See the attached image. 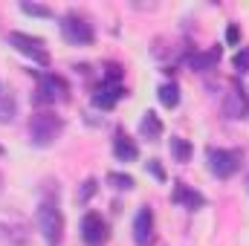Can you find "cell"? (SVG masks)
Wrapping results in <instances>:
<instances>
[{"mask_svg": "<svg viewBox=\"0 0 249 246\" xmlns=\"http://www.w3.org/2000/svg\"><path fill=\"white\" fill-rule=\"evenodd\" d=\"M38 229L44 235L47 244H61L64 238V214L58 209V194L55 197H44L38 203Z\"/></svg>", "mask_w": 249, "mask_h": 246, "instance_id": "obj_1", "label": "cell"}, {"mask_svg": "<svg viewBox=\"0 0 249 246\" xmlns=\"http://www.w3.org/2000/svg\"><path fill=\"white\" fill-rule=\"evenodd\" d=\"M61 133H64V119L50 113V110H41V113H35L29 119V142L38 145V148L53 145Z\"/></svg>", "mask_w": 249, "mask_h": 246, "instance_id": "obj_2", "label": "cell"}, {"mask_svg": "<svg viewBox=\"0 0 249 246\" xmlns=\"http://www.w3.org/2000/svg\"><path fill=\"white\" fill-rule=\"evenodd\" d=\"M124 96V87H122V67L119 64H107V72L102 78V87L96 90L93 96V105L102 107V110H110L116 107V102Z\"/></svg>", "mask_w": 249, "mask_h": 246, "instance_id": "obj_3", "label": "cell"}, {"mask_svg": "<svg viewBox=\"0 0 249 246\" xmlns=\"http://www.w3.org/2000/svg\"><path fill=\"white\" fill-rule=\"evenodd\" d=\"M70 99V87L61 75L55 72H41L38 75V90H35V102L38 105H61Z\"/></svg>", "mask_w": 249, "mask_h": 246, "instance_id": "obj_4", "label": "cell"}, {"mask_svg": "<svg viewBox=\"0 0 249 246\" xmlns=\"http://www.w3.org/2000/svg\"><path fill=\"white\" fill-rule=\"evenodd\" d=\"M61 38L67 44H72V47H87V44H93L96 35H93V26L81 15L70 12V15L61 18Z\"/></svg>", "mask_w": 249, "mask_h": 246, "instance_id": "obj_5", "label": "cell"}, {"mask_svg": "<svg viewBox=\"0 0 249 246\" xmlns=\"http://www.w3.org/2000/svg\"><path fill=\"white\" fill-rule=\"evenodd\" d=\"M206 159H209V171L220 180L232 177L238 168H241V151H226V148H209L206 151Z\"/></svg>", "mask_w": 249, "mask_h": 246, "instance_id": "obj_6", "label": "cell"}, {"mask_svg": "<svg viewBox=\"0 0 249 246\" xmlns=\"http://www.w3.org/2000/svg\"><path fill=\"white\" fill-rule=\"evenodd\" d=\"M9 44H12L20 55L32 58V61L41 64V67H47V64H50V53H47L44 41H41V38H35V35H26V32H9Z\"/></svg>", "mask_w": 249, "mask_h": 246, "instance_id": "obj_7", "label": "cell"}, {"mask_svg": "<svg viewBox=\"0 0 249 246\" xmlns=\"http://www.w3.org/2000/svg\"><path fill=\"white\" fill-rule=\"evenodd\" d=\"M107 238H110V232H107L105 217L96 214V211L84 214V220H81V241H84L87 246H105Z\"/></svg>", "mask_w": 249, "mask_h": 246, "instance_id": "obj_8", "label": "cell"}, {"mask_svg": "<svg viewBox=\"0 0 249 246\" xmlns=\"http://www.w3.org/2000/svg\"><path fill=\"white\" fill-rule=\"evenodd\" d=\"M133 241H136V246L154 244V211L148 206H142L133 217Z\"/></svg>", "mask_w": 249, "mask_h": 246, "instance_id": "obj_9", "label": "cell"}, {"mask_svg": "<svg viewBox=\"0 0 249 246\" xmlns=\"http://www.w3.org/2000/svg\"><path fill=\"white\" fill-rule=\"evenodd\" d=\"M223 113H226L229 119H244L249 113L247 93H244L241 87H232V90L226 93V99H223Z\"/></svg>", "mask_w": 249, "mask_h": 246, "instance_id": "obj_10", "label": "cell"}, {"mask_svg": "<svg viewBox=\"0 0 249 246\" xmlns=\"http://www.w3.org/2000/svg\"><path fill=\"white\" fill-rule=\"evenodd\" d=\"M171 200H174L177 206H186V209H200V206H206V197H203L200 191H194L191 185H186V183H174Z\"/></svg>", "mask_w": 249, "mask_h": 246, "instance_id": "obj_11", "label": "cell"}, {"mask_svg": "<svg viewBox=\"0 0 249 246\" xmlns=\"http://www.w3.org/2000/svg\"><path fill=\"white\" fill-rule=\"evenodd\" d=\"M113 154H116L119 162H133V159L139 157V148H136V142H133L130 136L116 133V139H113Z\"/></svg>", "mask_w": 249, "mask_h": 246, "instance_id": "obj_12", "label": "cell"}, {"mask_svg": "<svg viewBox=\"0 0 249 246\" xmlns=\"http://www.w3.org/2000/svg\"><path fill=\"white\" fill-rule=\"evenodd\" d=\"M217 61H220V47H212V50H206V53H194V55H188V67L197 70V72L212 70Z\"/></svg>", "mask_w": 249, "mask_h": 246, "instance_id": "obj_13", "label": "cell"}, {"mask_svg": "<svg viewBox=\"0 0 249 246\" xmlns=\"http://www.w3.org/2000/svg\"><path fill=\"white\" fill-rule=\"evenodd\" d=\"M139 133L145 136V139H151V142H157L160 136H162V122H160V116L157 113H142V122H139Z\"/></svg>", "mask_w": 249, "mask_h": 246, "instance_id": "obj_14", "label": "cell"}, {"mask_svg": "<svg viewBox=\"0 0 249 246\" xmlns=\"http://www.w3.org/2000/svg\"><path fill=\"white\" fill-rule=\"evenodd\" d=\"M157 93H160V102H162L165 107H177V105H180V87H177L174 81L162 84V87H160Z\"/></svg>", "mask_w": 249, "mask_h": 246, "instance_id": "obj_15", "label": "cell"}, {"mask_svg": "<svg viewBox=\"0 0 249 246\" xmlns=\"http://www.w3.org/2000/svg\"><path fill=\"white\" fill-rule=\"evenodd\" d=\"M171 154L177 157V162H188V157H191V145H188L186 139H180V136H171Z\"/></svg>", "mask_w": 249, "mask_h": 246, "instance_id": "obj_16", "label": "cell"}, {"mask_svg": "<svg viewBox=\"0 0 249 246\" xmlns=\"http://www.w3.org/2000/svg\"><path fill=\"white\" fill-rule=\"evenodd\" d=\"M15 119V99L0 93V122H12Z\"/></svg>", "mask_w": 249, "mask_h": 246, "instance_id": "obj_17", "label": "cell"}, {"mask_svg": "<svg viewBox=\"0 0 249 246\" xmlns=\"http://www.w3.org/2000/svg\"><path fill=\"white\" fill-rule=\"evenodd\" d=\"M107 183L113 185V188H119V191H127V188H133V177H130V174H116V171H113V174H107Z\"/></svg>", "mask_w": 249, "mask_h": 246, "instance_id": "obj_18", "label": "cell"}, {"mask_svg": "<svg viewBox=\"0 0 249 246\" xmlns=\"http://www.w3.org/2000/svg\"><path fill=\"white\" fill-rule=\"evenodd\" d=\"M20 12L35 15V18H53V9H47V6H41V3H20Z\"/></svg>", "mask_w": 249, "mask_h": 246, "instance_id": "obj_19", "label": "cell"}, {"mask_svg": "<svg viewBox=\"0 0 249 246\" xmlns=\"http://www.w3.org/2000/svg\"><path fill=\"white\" fill-rule=\"evenodd\" d=\"M235 70H238V72H249V50H244V53L235 55Z\"/></svg>", "mask_w": 249, "mask_h": 246, "instance_id": "obj_20", "label": "cell"}, {"mask_svg": "<svg viewBox=\"0 0 249 246\" xmlns=\"http://www.w3.org/2000/svg\"><path fill=\"white\" fill-rule=\"evenodd\" d=\"M93 191H96V180H87V183L81 185V194H78V203H87V200L93 197Z\"/></svg>", "mask_w": 249, "mask_h": 246, "instance_id": "obj_21", "label": "cell"}, {"mask_svg": "<svg viewBox=\"0 0 249 246\" xmlns=\"http://www.w3.org/2000/svg\"><path fill=\"white\" fill-rule=\"evenodd\" d=\"M148 171H151L157 180H165V174H162V168H160V162H157V159H151V162H148Z\"/></svg>", "mask_w": 249, "mask_h": 246, "instance_id": "obj_22", "label": "cell"}, {"mask_svg": "<svg viewBox=\"0 0 249 246\" xmlns=\"http://www.w3.org/2000/svg\"><path fill=\"white\" fill-rule=\"evenodd\" d=\"M238 38H241V32H238V26L232 23V26L226 29V41H229V44H238Z\"/></svg>", "mask_w": 249, "mask_h": 246, "instance_id": "obj_23", "label": "cell"}, {"mask_svg": "<svg viewBox=\"0 0 249 246\" xmlns=\"http://www.w3.org/2000/svg\"><path fill=\"white\" fill-rule=\"evenodd\" d=\"M0 188H3V174H0Z\"/></svg>", "mask_w": 249, "mask_h": 246, "instance_id": "obj_24", "label": "cell"}]
</instances>
